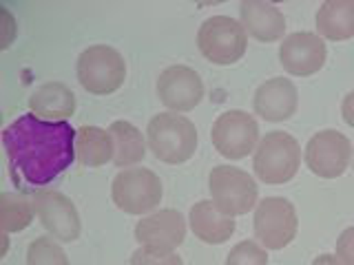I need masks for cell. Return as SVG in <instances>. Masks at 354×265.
Instances as JSON below:
<instances>
[{"label": "cell", "instance_id": "cell-5", "mask_svg": "<svg viewBox=\"0 0 354 265\" xmlns=\"http://www.w3.org/2000/svg\"><path fill=\"white\" fill-rule=\"evenodd\" d=\"M111 197L122 213L144 217L158 210L164 197V186L151 168L133 166V168H124L113 177Z\"/></svg>", "mask_w": 354, "mask_h": 265}, {"label": "cell", "instance_id": "cell-23", "mask_svg": "<svg viewBox=\"0 0 354 265\" xmlns=\"http://www.w3.org/2000/svg\"><path fill=\"white\" fill-rule=\"evenodd\" d=\"M27 265H71L64 248L53 237H38L27 248Z\"/></svg>", "mask_w": 354, "mask_h": 265}, {"label": "cell", "instance_id": "cell-11", "mask_svg": "<svg viewBox=\"0 0 354 265\" xmlns=\"http://www.w3.org/2000/svg\"><path fill=\"white\" fill-rule=\"evenodd\" d=\"M33 208L42 228L49 232V237L62 243H71L80 237L82 221L77 215V208L69 197L58 190H38L33 193Z\"/></svg>", "mask_w": 354, "mask_h": 265}, {"label": "cell", "instance_id": "cell-9", "mask_svg": "<svg viewBox=\"0 0 354 265\" xmlns=\"http://www.w3.org/2000/svg\"><path fill=\"white\" fill-rule=\"evenodd\" d=\"M261 135L259 124L246 110H224L213 128H210V141L215 150L226 159H243L254 153Z\"/></svg>", "mask_w": 354, "mask_h": 265}, {"label": "cell", "instance_id": "cell-13", "mask_svg": "<svg viewBox=\"0 0 354 265\" xmlns=\"http://www.w3.org/2000/svg\"><path fill=\"white\" fill-rule=\"evenodd\" d=\"M328 58L326 40L313 31H297L279 44V62L286 73L295 77H310L324 69Z\"/></svg>", "mask_w": 354, "mask_h": 265}, {"label": "cell", "instance_id": "cell-21", "mask_svg": "<svg viewBox=\"0 0 354 265\" xmlns=\"http://www.w3.org/2000/svg\"><path fill=\"white\" fill-rule=\"evenodd\" d=\"M109 132L113 137V146H115L113 164L118 168L124 170V168H133V166H140L149 146L142 130L136 124H131V121L118 119L109 126Z\"/></svg>", "mask_w": 354, "mask_h": 265}, {"label": "cell", "instance_id": "cell-4", "mask_svg": "<svg viewBox=\"0 0 354 265\" xmlns=\"http://www.w3.org/2000/svg\"><path fill=\"white\" fill-rule=\"evenodd\" d=\"M208 190H210V202L217 206L219 213H224L226 217L232 219L250 213L259 204V188L254 177L230 164L215 166L210 170Z\"/></svg>", "mask_w": 354, "mask_h": 265}, {"label": "cell", "instance_id": "cell-18", "mask_svg": "<svg viewBox=\"0 0 354 265\" xmlns=\"http://www.w3.org/2000/svg\"><path fill=\"white\" fill-rule=\"evenodd\" d=\"M29 108L42 119L69 121L75 113V93L62 82H47L31 93Z\"/></svg>", "mask_w": 354, "mask_h": 265}, {"label": "cell", "instance_id": "cell-19", "mask_svg": "<svg viewBox=\"0 0 354 265\" xmlns=\"http://www.w3.org/2000/svg\"><path fill=\"white\" fill-rule=\"evenodd\" d=\"M317 33L330 42L354 38V0H326L317 11Z\"/></svg>", "mask_w": 354, "mask_h": 265}, {"label": "cell", "instance_id": "cell-24", "mask_svg": "<svg viewBox=\"0 0 354 265\" xmlns=\"http://www.w3.org/2000/svg\"><path fill=\"white\" fill-rule=\"evenodd\" d=\"M226 265H268V250L259 241H239L235 248L228 252Z\"/></svg>", "mask_w": 354, "mask_h": 265}, {"label": "cell", "instance_id": "cell-27", "mask_svg": "<svg viewBox=\"0 0 354 265\" xmlns=\"http://www.w3.org/2000/svg\"><path fill=\"white\" fill-rule=\"evenodd\" d=\"M16 33H18L16 18L11 16V11L7 7H0V49H9Z\"/></svg>", "mask_w": 354, "mask_h": 265}, {"label": "cell", "instance_id": "cell-1", "mask_svg": "<svg viewBox=\"0 0 354 265\" xmlns=\"http://www.w3.org/2000/svg\"><path fill=\"white\" fill-rule=\"evenodd\" d=\"M75 128L33 113L18 115L3 130L11 181L22 190H47L75 159Z\"/></svg>", "mask_w": 354, "mask_h": 265}, {"label": "cell", "instance_id": "cell-16", "mask_svg": "<svg viewBox=\"0 0 354 265\" xmlns=\"http://www.w3.org/2000/svg\"><path fill=\"white\" fill-rule=\"evenodd\" d=\"M239 22L246 36L257 42H277L286 36V16L279 7L266 0H243L239 5Z\"/></svg>", "mask_w": 354, "mask_h": 265}, {"label": "cell", "instance_id": "cell-25", "mask_svg": "<svg viewBox=\"0 0 354 265\" xmlns=\"http://www.w3.org/2000/svg\"><path fill=\"white\" fill-rule=\"evenodd\" d=\"M131 265H184L177 252H158L149 248H138L131 257Z\"/></svg>", "mask_w": 354, "mask_h": 265}, {"label": "cell", "instance_id": "cell-6", "mask_svg": "<svg viewBox=\"0 0 354 265\" xmlns=\"http://www.w3.org/2000/svg\"><path fill=\"white\" fill-rule=\"evenodd\" d=\"M80 84L93 95H111L127 80V62L109 44H93L80 53L75 64Z\"/></svg>", "mask_w": 354, "mask_h": 265}, {"label": "cell", "instance_id": "cell-15", "mask_svg": "<svg viewBox=\"0 0 354 265\" xmlns=\"http://www.w3.org/2000/svg\"><path fill=\"white\" fill-rule=\"evenodd\" d=\"M299 93L288 77H270L254 91L252 108L266 121H286L297 113Z\"/></svg>", "mask_w": 354, "mask_h": 265}, {"label": "cell", "instance_id": "cell-3", "mask_svg": "<svg viewBox=\"0 0 354 265\" xmlns=\"http://www.w3.org/2000/svg\"><path fill=\"white\" fill-rule=\"evenodd\" d=\"M301 166V146L286 130H270L252 153L254 177L268 186H281L297 177Z\"/></svg>", "mask_w": 354, "mask_h": 265}, {"label": "cell", "instance_id": "cell-10", "mask_svg": "<svg viewBox=\"0 0 354 265\" xmlns=\"http://www.w3.org/2000/svg\"><path fill=\"white\" fill-rule=\"evenodd\" d=\"M352 144L341 130L326 128L308 139L304 161L321 179H337L348 170L352 161Z\"/></svg>", "mask_w": 354, "mask_h": 265}, {"label": "cell", "instance_id": "cell-29", "mask_svg": "<svg viewBox=\"0 0 354 265\" xmlns=\"http://www.w3.org/2000/svg\"><path fill=\"white\" fill-rule=\"evenodd\" d=\"M313 265H341V261L337 259V254H319Z\"/></svg>", "mask_w": 354, "mask_h": 265}, {"label": "cell", "instance_id": "cell-22", "mask_svg": "<svg viewBox=\"0 0 354 265\" xmlns=\"http://www.w3.org/2000/svg\"><path fill=\"white\" fill-rule=\"evenodd\" d=\"M36 217L33 197L25 193H3L0 195V232L16 235L31 226Z\"/></svg>", "mask_w": 354, "mask_h": 265}, {"label": "cell", "instance_id": "cell-26", "mask_svg": "<svg viewBox=\"0 0 354 265\" xmlns=\"http://www.w3.org/2000/svg\"><path fill=\"white\" fill-rule=\"evenodd\" d=\"M337 259L341 265H354V226L346 228L337 239V248H335Z\"/></svg>", "mask_w": 354, "mask_h": 265}, {"label": "cell", "instance_id": "cell-30", "mask_svg": "<svg viewBox=\"0 0 354 265\" xmlns=\"http://www.w3.org/2000/svg\"><path fill=\"white\" fill-rule=\"evenodd\" d=\"M352 166H354V153H352Z\"/></svg>", "mask_w": 354, "mask_h": 265}, {"label": "cell", "instance_id": "cell-12", "mask_svg": "<svg viewBox=\"0 0 354 265\" xmlns=\"http://www.w3.org/2000/svg\"><path fill=\"white\" fill-rule=\"evenodd\" d=\"M158 97L173 113H188L204 97V82L195 69L186 64L166 66L158 77Z\"/></svg>", "mask_w": 354, "mask_h": 265}, {"label": "cell", "instance_id": "cell-2", "mask_svg": "<svg viewBox=\"0 0 354 265\" xmlns=\"http://www.w3.org/2000/svg\"><path fill=\"white\" fill-rule=\"evenodd\" d=\"M147 144L160 161L180 166L197 150V128L186 115L164 110L151 117L147 126Z\"/></svg>", "mask_w": 354, "mask_h": 265}, {"label": "cell", "instance_id": "cell-7", "mask_svg": "<svg viewBox=\"0 0 354 265\" xmlns=\"http://www.w3.org/2000/svg\"><path fill=\"white\" fill-rule=\"evenodd\" d=\"M197 47L208 62L228 66L243 58L248 47V36L237 18L213 16L206 18L199 27Z\"/></svg>", "mask_w": 354, "mask_h": 265}, {"label": "cell", "instance_id": "cell-28", "mask_svg": "<svg viewBox=\"0 0 354 265\" xmlns=\"http://www.w3.org/2000/svg\"><path fill=\"white\" fill-rule=\"evenodd\" d=\"M341 115L346 119V124L354 128V91H350L341 102Z\"/></svg>", "mask_w": 354, "mask_h": 265}, {"label": "cell", "instance_id": "cell-8", "mask_svg": "<svg viewBox=\"0 0 354 265\" xmlns=\"http://www.w3.org/2000/svg\"><path fill=\"white\" fill-rule=\"evenodd\" d=\"M297 210L286 197H266L254 208V241L266 250H283L297 237Z\"/></svg>", "mask_w": 354, "mask_h": 265}, {"label": "cell", "instance_id": "cell-20", "mask_svg": "<svg viewBox=\"0 0 354 265\" xmlns=\"http://www.w3.org/2000/svg\"><path fill=\"white\" fill-rule=\"evenodd\" d=\"M115 157L113 137L109 128L82 126L75 132V159L86 168H100Z\"/></svg>", "mask_w": 354, "mask_h": 265}, {"label": "cell", "instance_id": "cell-17", "mask_svg": "<svg viewBox=\"0 0 354 265\" xmlns=\"http://www.w3.org/2000/svg\"><path fill=\"white\" fill-rule=\"evenodd\" d=\"M188 228L199 241L219 246L235 235V219L219 213L210 199H204V202H197L188 213Z\"/></svg>", "mask_w": 354, "mask_h": 265}, {"label": "cell", "instance_id": "cell-14", "mask_svg": "<svg viewBox=\"0 0 354 265\" xmlns=\"http://www.w3.org/2000/svg\"><path fill=\"white\" fill-rule=\"evenodd\" d=\"M188 224L173 208L153 210L136 224V239L142 248L158 252H175L186 239Z\"/></svg>", "mask_w": 354, "mask_h": 265}]
</instances>
